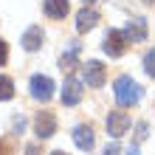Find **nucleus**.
<instances>
[{
	"label": "nucleus",
	"instance_id": "obj_1",
	"mask_svg": "<svg viewBox=\"0 0 155 155\" xmlns=\"http://www.w3.org/2000/svg\"><path fill=\"white\" fill-rule=\"evenodd\" d=\"M113 90H116V102L121 107H133L141 99V87H138V82H135L133 76H118Z\"/></svg>",
	"mask_w": 155,
	"mask_h": 155
},
{
	"label": "nucleus",
	"instance_id": "obj_2",
	"mask_svg": "<svg viewBox=\"0 0 155 155\" xmlns=\"http://www.w3.org/2000/svg\"><path fill=\"white\" fill-rule=\"evenodd\" d=\"M127 37H124V31H118V28H110L107 31V37H104V54L107 57H121V54L127 51Z\"/></svg>",
	"mask_w": 155,
	"mask_h": 155
},
{
	"label": "nucleus",
	"instance_id": "obj_3",
	"mask_svg": "<svg viewBox=\"0 0 155 155\" xmlns=\"http://www.w3.org/2000/svg\"><path fill=\"white\" fill-rule=\"evenodd\" d=\"M28 90H31V96L37 99V102H48V99L54 96V82H51L48 76L37 74V76H31V82H28Z\"/></svg>",
	"mask_w": 155,
	"mask_h": 155
},
{
	"label": "nucleus",
	"instance_id": "obj_4",
	"mask_svg": "<svg viewBox=\"0 0 155 155\" xmlns=\"http://www.w3.org/2000/svg\"><path fill=\"white\" fill-rule=\"evenodd\" d=\"M34 133H37L40 138H51V135L57 133V116L48 113V110L37 113V118H34Z\"/></svg>",
	"mask_w": 155,
	"mask_h": 155
},
{
	"label": "nucleus",
	"instance_id": "obj_5",
	"mask_svg": "<svg viewBox=\"0 0 155 155\" xmlns=\"http://www.w3.org/2000/svg\"><path fill=\"white\" fill-rule=\"evenodd\" d=\"M130 116L121 113V110H110V116H107V133L113 135V138H118V135H124L127 130H130Z\"/></svg>",
	"mask_w": 155,
	"mask_h": 155
},
{
	"label": "nucleus",
	"instance_id": "obj_6",
	"mask_svg": "<svg viewBox=\"0 0 155 155\" xmlns=\"http://www.w3.org/2000/svg\"><path fill=\"white\" fill-rule=\"evenodd\" d=\"M85 68V82H87V87H102L104 85V79H107V71L102 62H87V65H82Z\"/></svg>",
	"mask_w": 155,
	"mask_h": 155
},
{
	"label": "nucleus",
	"instance_id": "obj_7",
	"mask_svg": "<svg viewBox=\"0 0 155 155\" xmlns=\"http://www.w3.org/2000/svg\"><path fill=\"white\" fill-rule=\"evenodd\" d=\"M82 102V82L74 79V76H68L65 79V87H62V104L65 107H74Z\"/></svg>",
	"mask_w": 155,
	"mask_h": 155
},
{
	"label": "nucleus",
	"instance_id": "obj_8",
	"mask_svg": "<svg viewBox=\"0 0 155 155\" xmlns=\"http://www.w3.org/2000/svg\"><path fill=\"white\" fill-rule=\"evenodd\" d=\"M99 20H102V14H99L93 6H85V8L76 14V31H79V34H85V31H90V28H96V23H99Z\"/></svg>",
	"mask_w": 155,
	"mask_h": 155
},
{
	"label": "nucleus",
	"instance_id": "obj_9",
	"mask_svg": "<svg viewBox=\"0 0 155 155\" xmlns=\"http://www.w3.org/2000/svg\"><path fill=\"white\" fill-rule=\"evenodd\" d=\"M124 37H127V42H144V40H147V23H144L141 17L130 20L127 28H124Z\"/></svg>",
	"mask_w": 155,
	"mask_h": 155
},
{
	"label": "nucleus",
	"instance_id": "obj_10",
	"mask_svg": "<svg viewBox=\"0 0 155 155\" xmlns=\"http://www.w3.org/2000/svg\"><path fill=\"white\" fill-rule=\"evenodd\" d=\"M93 141H96V138H93V130H90L87 124H79L76 130H74V144H76L79 150L90 152V150H93Z\"/></svg>",
	"mask_w": 155,
	"mask_h": 155
},
{
	"label": "nucleus",
	"instance_id": "obj_11",
	"mask_svg": "<svg viewBox=\"0 0 155 155\" xmlns=\"http://www.w3.org/2000/svg\"><path fill=\"white\" fill-rule=\"evenodd\" d=\"M76 57H79V45L76 42H71V48H68V54H62V59H59V68H62V74H74V71L79 68V62H76Z\"/></svg>",
	"mask_w": 155,
	"mask_h": 155
},
{
	"label": "nucleus",
	"instance_id": "obj_12",
	"mask_svg": "<svg viewBox=\"0 0 155 155\" xmlns=\"http://www.w3.org/2000/svg\"><path fill=\"white\" fill-rule=\"evenodd\" d=\"M40 45H42V28H40V25H31V28L23 34V48L28 54H34Z\"/></svg>",
	"mask_w": 155,
	"mask_h": 155
},
{
	"label": "nucleus",
	"instance_id": "obj_13",
	"mask_svg": "<svg viewBox=\"0 0 155 155\" xmlns=\"http://www.w3.org/2000/svg\"><path fill=\"white\" fill-rule=\"evenodd\" d=\"M42 8H45V14L51 17V20H62V17L68 14V0H45L42 3Z\"/></svg>",
	"mask_w": 155,
	"mask_h": 155
},
{
	"label": "nucleus",
	"instance_id": "obj_14",
	"mask_svg": "<svg viewBox=\"0 0 155 155\" xmlns=\"http://www.w3.org/2000/svg\"><path fill=\"white\" fill-rule=\"evenodd\" d=\"M14 96V82L12 76H0V102H8Z\"/></svg>",
	"mask_w": 155,
	"mask_h": 155
},
{
	"label": "nucleus",
	"instance_id": "obj_15",
	"mask_svg": "<svg viewBox=\"0 0 155 155\" xmlns=\"http://www.w3.org/2000/svg\"><path fill=\"white\" fill-rule=\"evenodd\" d=\"M144 71L155 79V48L152 51H147V57H144Z\"/></svg>",
	"mask_w": 155,
	"mask_h": 155
},
{
	"label": "nucleus",
	"instance_id": "obj_16",
	"mask_svg": "<svg viewBox=\"0 0 155 155\" xmlns=\"http://www.w3.org/2000/svg\"><path fill=\"white\" fill-rule=\"evenodd\" d=\"M0 155H14V147H12V141H8V138L0 141Z\"/></svg>",
	"mask_w": 155,
	"mask_h": 155
},
{
	"label": "nucleus",
	"instance_id": "obj_17",
	"mask_svg": "<svg viewBox=\"0 0 155 155\" xmlns=\"http://www.w3.org/2000/svg\"><path fill=\"white\" fill-rule=\"evenodd\" d=\"M104 155H121V147H118V141H110L104 147Z\"/></svg>",
	"mask_w": 155,
	"mask_h": 155
},
{
	"label": "nucleus",
	"instance_id": "obj_18",
	"mask_svg": "<svg viewBox=\"0 0 155 155\" xmlns=\"http://www.w3.org/2000/svg\"><path fill=\"white\" fill-rule=\"evenodd\" d=\"M6 62H8V45L0 40V65H6Z\"/></svg>",
	"mask_w": 155,
	"mask_h": 155
},
{
	"label": "nucleus",
	"instance_id": "obj_19",
	"mask_svg": "<svg viewBox=\"0 0 155 155\" xmlns=\"http://www.w3.org/2000/svg\"><path fill=\"white\" fill-rule=\"evenodd\" d=\"M135 133H138L135 138H138V141H144V138H147V124H138V127H135Z\"/></svg>",
	"mask_w": 155,
	"mask_h": 155
},
{
	"label": "nucleus",
	"instance_id": "obj_20",
	"mask_svg": "<svg viewBox=\"0 0 155 155\" xmlns=\"http://www.w3.org/2000/svg\"><path fill=\"white\" fill-rule=\"evenodd\" d=\"M25 155H40V147L37 144H28V147H25Z\"/></svg>",
	"mask_w": 155,
	"mask_h": 155
},
{
	"label": "nucleus",
	"instance_id": "obj_21",
	"mask_svg": "<svg viewBox=\"0 0 155 155\" xmlns=\"http://www.w3.org/2000/svg\"><path fill=\"white\" fill-rule=\"evenodd\" d=\"M127 155H138V147H130V150H127Z\"/></svg>",
	"mask_w": 155,
	"mask_h": 155
},
{
	"label": "nucleus",
	"instance_id": "obj_22",
	"mask_svg": "<svg viewBox=\"0 0 155 155\" xmlns=\"http://www.w3.org/2000/svg\"><path fill=\"white\" fill-rule=\"evenodd\" d=\"M51 155H68V152H62V150H57V152H51Z\"/></svg>",
	"mask_w": 155,
	"mask_h": 155
},
{
	"label": "nucleus",
	"instance_id": "obj_23",
	"mask_svg": "<svg viewBox=\"0 0 155 155\" xmlns=\"http://www.w3.org/2000/svg\"><path fill=\"white\" fill-rule=\"evenodd\" d=\"M144 3H147V6H155V0H144Z\"/></svg>",
	"mask_w": 155,
	"mask_h": 155
},
{
	"label": "nucleus",
	"instance_id": "obj_24",
	"mask_svg": "<svg viewBox=\"0 0 155 155\" xmlns=\"http://www.w3.org/2000/svg\"><path fill=\"white\" fill-rule=\"evenodd\" d=\"M85 3H96V0H85Z\"/></svg>",
	"mask_w": 155,
	"mask_h": 155
}]
</instances>
